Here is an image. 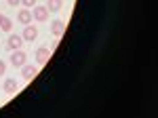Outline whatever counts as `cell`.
Segmentation results:
<instances>
[{
	"instance_id": "ba28073f",
	"label": "cell",
	"mask_w": 158,
	"mask_h": 118,
	"mask_svg": "<svg viewBox=\"0 0 158 118\" xmlns=\"http://www.w3.org/2000/svg\"><path fill=\"white\" fill-rule=\"evenodd\" d=\"M21 76H23L25 80H32L34 76H38V68H34V65H23V70H21Z\"/></svg>"
},
{
	"instance_id": "4fadbf2b",
	"label": "cell",
	"mask_w": 158,
	"mask_h": 118,
	"mask_svg": "<svg viewBox=\"0 0 158 118\" xmlns=\"http://www.w3.org/2000/svg\"><path fill=\"white\" fill-rule=\"evenodd\" d=\"M4 72H6V63L0 59V76H4Z\"/></svg>"
},
{
	"instance_id": "7a4b0ae2",
	"label": "cell",
	"mask_w": 158,
	"mask_h": 118,
	"mask_svg": "<svg viewBox=\"0 0 158 118\" xmlns=\"http://www.w3.org/2000/svg\"><path fill=\"white\" fill-rule=\"evenodd\" d=\"M25 53L21 51V48H17V51H13V55H11V63L15 65V68H23L25 65Z\"/></svg>"
},
{
	"instance_id": "5b68a950",
	"label": "cell",
	"mask_w": 158,
	"mask_h": 118,
	"mask_svg": "<svg viewBox=\"0 0 158 118\" xmlns=\"http://www.w3.org/2000/svg\"><path fill=\"white\" fill-rule=\"evenodd\" d=\"M9 48L11 51H17V48H21V44H23V36H17V34H11L9 36Z\"/></svg>"
},
{
	"instance_id": "7c38bea8",
	"label": "cell",
	"mask_w": 158,
	"mask_h": 118,
	"mask_svg": "<svg viewBox=\"0 0 158 118\" xmlns=\"http://www.w3.org/2000/svg\"><path fill=\"white\" fill-rule=\"evenodd\" d=\"M21 4H23L25 9H34L36 6V0H21Z\"/></svg>"
},
{
	"instance_id": "8fae6325",
	"label": "cell",
	"mask_w": 158,
	"mask_h": 118,
	"mask_svg": "<svg viewBox=\"0 0 158 118\" xmlns=\"http://www.w3.org/2000/svg\"><path fill=\"white\" fill-rule=\"evenodd\" d=\"M13 27V21L9 19V17H2V23H0V30H4V32H11Z\"/></svg>"
},
{
	"instance_id": "52a82bcc",
	"label": "cell",
	"mask_w": 158,
	"mask_h": 118,
	"mask_svg": "<svg viewBox=\"0 0 158 118\" xmlns=\"http://www.w3.org/2000/svg\"><path fill=\"white\" fill-rule=\"evenodd\" d=\"M17 19H19V23H23V25L32 23V11L30 9H21V11L17 13Z\"/></svg>"
},
{
	"instance_id": "6da1fadb",
	"label": "cell",
	"mask_w": 158,
	"mask_h": 118,
	"mask_svg": "<svg viewBox=\"0 0 158 118\" xmlns=\"http://www.w3.org/2000/svg\"><path fill=\"white\" fill-rule=\"evenodd\" d=\"M49 9H47V6H34V9H32V19H36V21H40V23H44V21H47V19H49Z\"/></svg>"
},
{
	"instance_id": "9c48e42d",
	"label": "cell",
	"mask_w": 158,
	"mask_h": 118,
	"mask_svg": "<svg viewBox=\"0 0 158 118\" xmlns=\"http://www.w3.org/2000/svg\"><path fill=\"white\" fill-rule=\"evenodd\" d=\"M4 93H17V82L13 78H6L4 80Z\"/></svg>"
},
{
	"instance_id": "8992f818",
	"label": "cell",
	"mask_w": 158,
	"mask_h": 118,
	"mask_svg": "<svg viewBox=\"0 0 158 118\" xmlns=\"http://www.w3.org/2000/svg\"><path fill=\"white\" fill-rule=\"evenodd\" d=\"M49 59H51V51H49V48L40 47V48L36 51V61L40 63V65H44V63H47Z\"/></svg>"
},
{
	"instance_id": "9a60e30c",
	"label": "cell",
	"mask_w": 158,
	"mask_h": 118,
	"mask_svg": "<svg viewBox=\"0 0 158 118\" xmlns=\"http://www.w3.org/2000/svg\"><path fill=\"white\" fill-rule=\"evenodd\" d=\"M2 17H4V15H0V23H2Z\"/></svg>"
},
{
	"instance_id": "30bf717a",
	"label": "cell",
	"mask_w": 158,
	"mask_h": 118,
	"mask_svg": "<svg viewBox=\"0 0 158 118\" xmlns=\"http://www.w3.org/2000/svg\"><path fill=\"white\" fill-rule=\"evenodd\" d=\"M63 6V0H47V9L49 11H59Z\"/></svg>"
},
{
	"instance_id": "277c9868",
	"label": "cell",
	"mask_w": 158,
	"mask_h": 118,
	"mask_svg": "<svg viewBox=\"0 0 158 118\" xmlns=\"http://www.w3.org/2000/svg\"><path fill=\"white\" fill-rule=\"evenodd\" d=\"M51 32H53V36L61 38V36L65 34V23H63L61 19H55V21L51 23Z\"/></svg>"
},
{
	"instance_id": "3957f363",
	"label": "cell",
	"mask_w": 158,
	"mask_h": 118,
	"mask_svg": "<svg viewBox=\"0 0 158 118\" xmlns=\"http://www.w3.org/2000/svg\"><path fill=\"white\" fill-rule=\"evenodd\" d=\"M21 36H23V40H27V42H34V40L38 38V27H36V25H30V23H27Z\"/></svg>"
},
{
	"instance_id": "5bb4252c",
	"label": "cell",
	"mask_w": 158,
	"mask_h": 118,
	"mask_svg": "<svg viewBox=\"0 0 158 118\" xmlns=\"http://www.w3.org/2000/svg\"><path fill=\"white\" fill-rule=\"evenodd\" d=\"M6 2H9L11 6H19V4H21V0H6Z\"/></svg>"
}]
</instances>
